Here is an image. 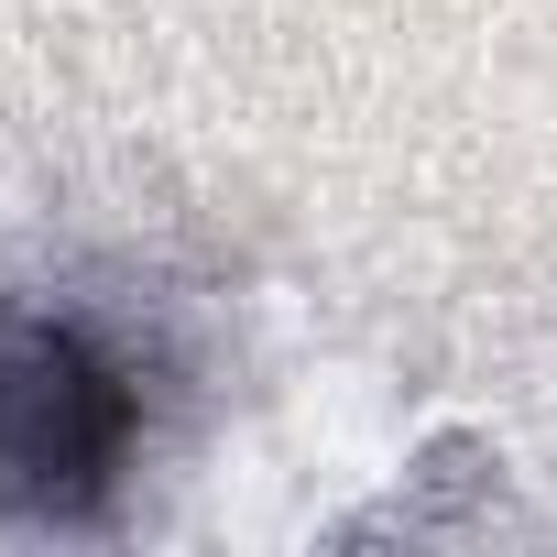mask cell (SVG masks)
<instances>
[{
  "label": "cell",
  "instance_id": "6da1fadb",
  "mask_svg": "<svg viewBox=\"0 0 557 557\" xmlns=\"http://www.w3.org/2000/svg\"><path fill=\"white\" fill-rule=\"evenodd\" d=\"M143 448L132 361L0 285V524H88Z\"/></svg>",
  "mask_w": 557,
  "mask_h": 557
}]
</instances>
